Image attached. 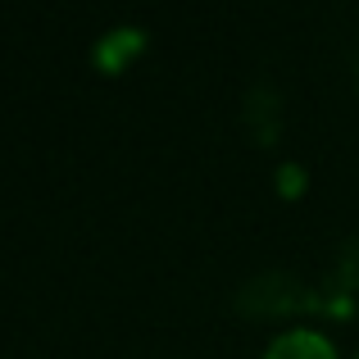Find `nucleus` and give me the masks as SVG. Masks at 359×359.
I'll list each match as a JSON object with an SVG mask.
<instances>
[{
  "mask_svg": "<svg viewBox=\"0 0 359 359\" xmlns=\"http://www.w3.org/2000/svg\"><path fill=\"white\" fill-rule=\"evenodd\" d=\"M355 359H359V355H355Z\"/></svg>",
  "mask_w": 359,
  "mask_h": 359,
  "instance_id": "2",
  "label": "nucleus"
},
{
  "mask_svg": "<svg viewBox=\"0 0 359 359\" xmlns=\"http://www.w3.org/2000/svg\"><path fill=\"white\" fill-rule=\"evenodd\" d=\"M264 359H337V346L314 327H287L269 341Z\"/></svg>",
  "mask_w": 359,
  "mask_h": 359,
  "instance_id": "1",
  "label": "nucleus"
}]
</instances>
